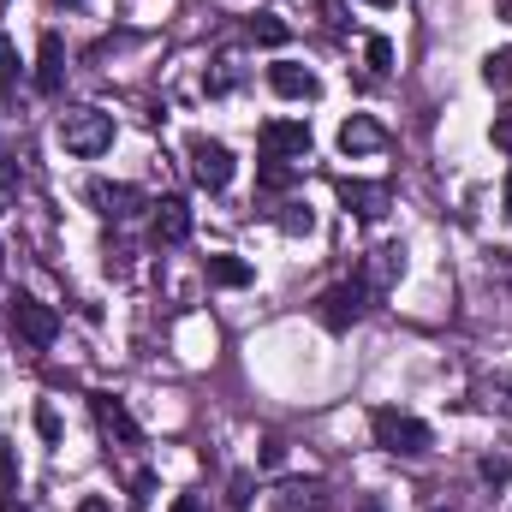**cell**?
Wrapping results in <instances>:
<instances>
[{"label":"cell","instance_id":"24","mask_svg":"<svg viewBox=\"0 0 512 512\" xmlns=\"http://www.w3.org/2000/svg\"><path fill=\"white\" fill-rule=\"evenodd\" d=\"M477 471H483V483H512V459H495V453H489Z\"/></svg>","mask_w":512,"mask_h":512},{"label":"cell","instance_id":"2","mask_svg":"<svg viewBox=\"0 0 512 512\" xmlns=\"http://www.w3.org/2000/svg\"><path fill=\"white\" fill-rule=\"evenodd\" d=\"M370 304H376V292H370V280L358 274V280L328 286V292H322V304H316V316H322V328L346 334V328H358V322L370 316Z\"/></svg>","mask_w":512,"mask_h":512},{"label":"cell","instance_id":"35","mask_svg":"<svg viewBox=\"0 0 512 512\" xmlns=\"http://www.w3.org/2000/svg\"><path fill=\"white\" fill-rule=\"evenodd\" d=\"M66 6H78V0H66Z\"/></svg>","mask_w":512,"mask_h":512},{"label":"cell","instance_id":"30","mask_svg":"<svg viewBox=\"0 0 512 512\" xmlns=\"http://www.w3.org/2000/svg\"><path fill=\"white\" fill-rule=\"evenodd\" d=\"M358 512H387V507L376 501V495H364V501H358Z\"/></svg>","mask_w":512,"mask_h":512},{"label":"cell","instance_id":"19","mask_svg":"<svg viewBox=\"0 0 512 512\" xmlns=\"http://www.w3.org/2000/svg\"><path fill=\"white\" fill-rule=\"evenodd\" d=\"M12 489H18V447L0 435V501H12Z\"/></svg>","mask_w":512,"mask_h":512},{"label":"cell","instance_id":"3","mask_svg":"<svg viewBox=\"0 0 512 512\" xmlns=\"http://www.w3.org/2000/svg\"><path fill=\"white\" fill-rule=\"evenodd\" d=\"M60 143H66L72 155L96 161L102 149H114V114H102V108H72V114H60Z\"/></svg>","mask_w":512,"mask_h":512},{"label":"cell","instance_id":"15","mask_svg":"<svg viewBox=\"0 0 512 512\" xmlns=\"http://www.w3.org/2000/svg\"><path fill=\"white\" fill-rule=\"evenodd\" d=\"M203 274H209V286H251L256 280V268L245 262V256H233V251H215L209 262H203Z\"/></svg>","mask_w":512,"mask_h":512},{"label":"cell","instance_id":"22","mask_svg":"<svg viewBox=\"0 0 512 512\" xmlns=\"http://www.w3.org/2000/svg\"><path fill=\"white\" fill-rule=\"evenodd\" d=\"M292 179H298V167H292V161H268V167H262V185H268V191H286Z\"/></svg>","mask_w":512,"mask_h":512},{"label":"cell","instance_id":"5","mask_svg":"<svg viewBox=\"0 0 512 512\" xmlns=\"http://www.w3.org/2000/svg\"><path fill=\"white\" fill-rule=\"evenodd\" d=\"M185 155H191L197 185H209V191H227V185H233V173H239V161H233V149H227L221 137L191 131V137H185Z\"/></svg>","mask_w":512,"mask_h":512},{"label":"cell","instance_id":"9","mask_svg":"<svg viewBox=\"0 0 512 512\" xmlns=\"http://www.w3.org/2000/svg\"><path fill=\"white\" fill-rule=\"evenodd\" d=\"M90 411H96V423H102V435H108V441H120V447H137V441H143V429H137V417L126 411V399L96 393V399H90Z\"/></svg>","mask_w":512,"mask_h":512},{"label":"cell","instance_id":"34","mask_svg":"<svg viewBox=\"0 0 512 512\" xmlns=\"http://www.w3.org/2000/svg\"><path fill=\"white\" fill-rule=\"evenodd\" d=\"M370 6H387V0H370Z\"/></svg>","mask_w":512,"mask_h":512},{"label":"cell","instance_id":"31","mask_svg":"<svg viewBox=\"0 0 512 512\" xmlns=\"http://www.w3.org/2000/svg\"><path fill=\"white\" fill-rule=\"evenodd\" d=\"M0 512H30V507H18V501H0Z\"/></svg>","mask_w":512,"mask_h":512},{"label":"cell","instance_id":"14","mask_svg":"<svg viewBox=\"0 0 512 512\" xmlns=\"http://www.w3.org/2000/svg\"><path fill=\"white\" fill-rule=\"evenodd\" d=\"M399 274H405V245H382V251H370V262H364V280H370V292H387Z\"/></svg>","mask_w":512,"mask_h":512},{"label":"cell","instance_id":"23","mask_svg":"<svg viewBox=\"0 0 512 512\" xmlns=\"http://www.w3.org/2000/svg\"><path fill=\"white\" fill-rule=\"evenodd\" d=\"M364 54H370V66H376V72L393 66V42H387V36H370V42H364Z\"/></svg>","mask_w":512,"mask_h":512},{"label":"cell","instance_id":"13","mask_svg":"<svg viewBox=\"0 0 512 512\" xmlns=\"http://www.w3.org/2000/svg\"><path fill=\"white\" fill-rule=\"evenodd\" d=\"M340 203H346L352 215L376 221V215H387V185H364V179H346V185H340Z\"/></svg>","mask_w":512,"mask_h":512},{"label":"cell","instance_id":"10","mask_svg":"<svg viewBox=\"0 0 512 512\" xmlns=\"http://www.w3.org/2000/svg\"><path fill=\"white\" fill-rule=\"evenodd\" d=\"M155 239L161 245H185L191 239V203L185 197H161L155 203Z\"/></svg>","mask_w":512,"mask_h":512},{"label":"cell","instance_id":"18","mask_svg":"<svg viewBox=\"0 0 512 512\" xmlns=\"http://www.w3.org/2000/svg\"><path fill=\"white\" fill-rule=\"evenodd\" d=\"M483 84H489V90H507L512 84V48H495V54L483 60Z\"/></svg>","mask_w":512,"mask_h":512},{"label":"cell","instance_id":"32","mask_svg":"<svg viewBox=\"0 0 512 512\" xmlns=\"http://www.w3.org/2000/svg\"><path fill=\"white\" fill-rule=\"evenodd\" d=\"M507 215H512V173H507Z\"/></svg>","mask_w":512,"mask_h":512},{"label":"cell","instance_id":"37","mask_svg":"<svg viewBox=\"0 0 512 512\" xmlns=\"http://www.w3.org/2000/svg\"><path fill=\"white\" fill-rule=\"evenodd\" d=\"M0 262H6V256H0Z\"/></svg>","mask_w":512,"mask_h":512},{"label":"cell","instance_id":"28","mask_svg":"<svg viewBox=\"0 0 512 512\" xmlns=\"http://www.w3.org/2000/svg\"><path fill=\"white\" fill-rule=\"evenodd\" d=\"M78 512H114V507H108L102 495H90V501H78Z\"/></svg>","mask_w":512,"mask_h":512},{"label":"cell","instance_id":"25","mask_svg":"<svg viewBox=\"0 0 512 512\" xmlns=\"http://www.w3.org/2000/svg\"><path fill=\"white\" fill-rule=\"evenodd\" d=\"M36 435H42V441H60V417H54V405H36Z\"/></svg>","mask_w":512,"mask_h":512},{"label":"cell","instance_id":"6","mask_svg":"<svg viewBox=\"0 0 512 512\" xmlns=\"http://www.w3.org/2000/svg\"><path fill=\"white\" fill-rule=\"evenodd\" d=\"M256 143H262L268 161H304L310 155V126L304 120H268L256 131Z\"/></svg>","mask_w":512,"mask_h":512},{"label":"cell","instance_id":"29","mask_svg":"<svg viewBox=\"0 0 512 512\" xmlns=\"http://www.w3.org/2000/svg\"><path fill=\"white\" fill-rule=\"evenodd\" d=\"M495 143H501V149H512V126H507V120L495 126Z\"/></svg>","mask_w":512,"mask_h":512},{"label":"cell","instance_id":"16","mask_svg":"<svg viewBox=\"0 0 512 512\" xmlns=\"http://www.w3.org/2000/svg\"><path fill=\"white\" fill-rule=\"evenodd\" d=\"M0 102L6 108L18 102V48H12V36H0Z\"/></svg>","mask_w":512,"mask_h":512},{"label":"cell","instance_id":"27","mask_svg":"<svg viewBox=\"0 0 512 512\" xmlns=\"http://www.w3.org/2000/svg\"><path fill=\"white\" fill-rule=\"evenodd\" d=\"M167 512H203V495H179Z\"/></svg>","mask_w":512,"mask_h":512},{"label":"cell","instance_id":"4","mask_svg":"<svg viewBox=\"0 0 512 512\" xmlns=\"http://www.w3.org/2000/svg\"><path fill=\"white\" fill-rule=\"evenodd\" d=\"M6 322H12V340H18V346H30V352L54 346V334H60V316H54V304H42V298H30V292H18V298H12Z\"/></svg>","mask_w":512,"mask_h":512},{"label":"cell","instance_id":"36","mask_svg":"<svg viewBox=\"0 0 512 512\" xmlns=\"http://www.w3.org/2000/svg\"><path fill=\"white\" fill-rule=\"evenodd\" d=\"M435 512H441V507H435ZM447 512H453V507H447Z\"/></svg>","mask_w":512,"mask_h":512},{"label":"cell","instance_id":"1","mask_svg":"<svg viewBox=\"0 0 512 512\" xmlns=\"http://www.w3.org/2000/svg\"><path fill=\"white\" fill-rule=\"evenodd\" d=\"M370 429H376V447L393 453V459H423V453L435 447V429H429L423 417H411V411H393V405H382V411L370 417Z\"/></svg>","mask_w":512,"mask_h":512},{"label":"cell","instance_id":"11","mask_svg":"<svg viewBox=\"0 0 512 512\" xmlns=\"http://www.w3.org/2000/svg\"><path fill=\"white\" fill-rule=\"evenodd\" d=\"M60 84H66V48H60V36L48 30V36H42V54H36V90L54 96Z\"/></svg>","mask_w":512,"mask_h":512},{"label":"cell","instance_id":"33","mask_svg":"<svg viewBox=\"0 0 512 512\" xmlns=\"http://www.w3.org/2000/svg\"><path fill=\"white\" fill-rule=\"evenodd\" d=\"M501 387H507V393H512V376H507V382H501Z\"/></svg>","mask_w":512,"mask_h":512},{"label":"cell","instance_id":"7","mask_svg":"<svg viewBox=\"0 0 512 512\" xmlns=\"http://www.w3.org/2000/svg\"><path fill=\"white\" fill-rule=\"evenodd\" d=\"M90 203H96V215H108V221H131V215H143V191L137 185H114V179H90V191H84Z\"/></svg>","mask_w":512,"mask_h":512},{"label":"cell","instance_id":"12","mask_svg":"<svg viewBox=\"0 0 512 512\" xmlns=\"http://www.w3.org/2000/svg\"><path fill=\"white\" fill-rule=\"evenodd\" d=\"M340 149H346V155H376V149H387V131L376 126V120H364V114H352V120L340 126Z\"/></svg>","mask_w":512,"mask_h":512},{"label":"cell","instance_id":"17","mask_svg":"<svg viewBox=\"0 0 512 512\" xmlns=\"http://www.w3.org/2000/svg\"><path fill=\"white\" fill-rule=\"evenodd\" d=\"M280 233H286V239H310V233H316L310 203H286V209H280Z\"/></svg>","mask_w":512,"mask_h":512},{"label":"cell","instance_id":"8","mask_svg":"<svg viewBox=\"0 0 512 512\" xmlns=\"http://www.w3.org/2000/svg\"><path fill=\"white\" fill-rule=\"evenodd\" d=\"M268 90L286 96V102H316L322 96V78L310 66H298V60H280V66H268Z\"/></svg>","mask_w":512,"mask_h":512},{"label":"cell","instance_id":"21","mask_svg":"<svg viewBox=\"0 0 512 512\" xmlns=\"http://www.w3.org/2000/svg\"><path fill=\"white\" fill-rule=\"evenodd\" d=\"M18 203V161L0 149V209H12Z\"/></svg>","mask_w":512,"mask_h":512},{"label":"cell","instance_id":"20","mask_svg":"<svg viewBox=\"0 0 512 512\" xmlns=\"http://www.w3.org/2000/svg\"><path fill=\"white\" fill-rule=\"evenodd\" d=\"M251 36L262 42V48H280V42H286V24H280L274 12H256V18H251Z\"/></svg>","mask_w":512,"mask_h":512},{"label":"cell","instance_id":"26","mask_svg":"<svg viewBox=\"0 0 512 512\" xmlns=\"http://www.w3.org/2000/svg\"><path fill=\"white\" fill-rule=\"evenodd\" d=\"M251 501V477H233V495H227V512H245Z\"/></svg>","mask_w":512,"mask_h":512}]
</instances>
